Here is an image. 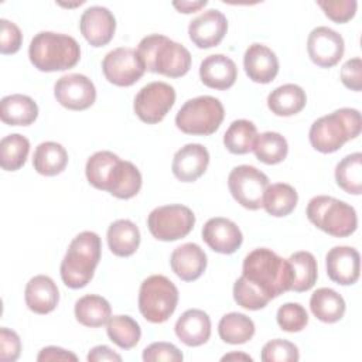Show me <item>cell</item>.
Listing matches in <instances>:
<instances>
[{
    "label": "cell",
    "instance_id": "f907efd6",
    "mask_svg": "<svg viewBox=\"0 0 362 362\" xmlns=\"http://www.w3.org/2000/svg\"><path fill=\"white\" fill-rule=\"evenodd\" d=\"M86 359L89 362H105V361L120 362L122 356L119 354H116L115 351H112L107 345H98L89 351Z\"/></svg>",
    "mask_w": 362,
    "mask_h": 362
},
{
    "label": "cell",
    "instance_id": "681fc988",
    "mask_svg": "<svg viewBox=\"0 0 362 362\" xmlns=\"http://www.w3.org/2000/svg\"><path fill=\"white\" fill-rule=\"evenodd\" d=\"M37 361H78V356L59 346H45L37 355Z\"/></svg>",
    "mask_w": 362,
    "mask_h": 362
},
{
    "label": "cell",
    "instance_id": "ab89813d",
    "mask_svg": "<svg viewBox=\"0 0 362 362\" xmlns=\"http://www.w3.org/2000/svg\"><path fill=\"white\" fill-rule=\"evenodd\" d=\"M120 160V157L112 151L102 150L93 153L85 165V174L88 182L96 189L105 191L107 177L113 168V165Z\"/></svg>",
    "mask_w": 362,
    "mask_h": 362
},
{
    "label": "cell",
    "instance_id": "f35d334b",
    "mask_svg": "<svg viewBox=\"0 0 362 362\" xmlns=\"http://www.w3.org/2000/svg\"><path fill=\"white\" fill-rule=\"evenodd\" d=\"M30 141L18 133L8 134L0 141V165L4 171L20 170L28 157Z\"/></svg>",
    "mask_w": 362,
    "mask_h": 362
},
{
    "label": "cell",
    "instance_id": "8d00e7d4",
    "mask_svg": "<svg viewBox=\"0 0 362 362\" xmlns=\"http://www.w3.org/2000/svg\"><path fill=\"white\" fill-rule=\"evenodd\" d=\"M256 158L264 164L273 165L281 163L288 153V144L284 136L277 132H264L256 136L252 150Z\"/></svg>",
    "mask_w": 362,
    "mask_h": 362
},
{
    "label": "cell",
    "instance_id": "cb8c5ba5",
    "mask_svg": "<svg viewBox=\"0 0 362 362\" xmlns=\"http://www.w3.org/2000/svg\"><path fill=\"white\" fill-rule=\"evenodd\" d=\"M174 331L187 346H201L211 337V318L202 310L189 308L178 317Z\"/></svg>",
    "mask_w": 362,
    "mask_h": 362
},
{
    "label": "cell",
    "instance_id": "ffe728a7",
    "mask_svg": "<svg viewBox=\"0 0 362 362\" xmlns=\"http://www.w3.org/2000/svg\"><path fill=\"white\" fill-rule=\"evenodd\" d=\"M243 68L253 82L270 83L279 74V59L269 47L255 42L245 51Z\"/></svg>",
    "mask_w": 362,
    "mask_h": 362
},
{
    "label": "cell",
    "instance_id": "816d5d0a",
    "mask_svg": "<svg viewBox=\"0 0 362 362\" xmlns=\"http://www.w3.org/2000/svg\"><path fill=\"white\" fill-rule=\"evenodd\" d=\"M208 4L206 0H199V1H173V6L184 14H189V13H195L199 8L205 7Z\"/></svg>",
    "mask_w": 362,
    "mask_h": 362
},
{
    "label": "cell",
    "instance_id": "7bdbcfd3",
    "mask_svg": "<svg viewBox=\"0 0 362 362\" xmlns=\"http://www.w3.org/2000/svg\"><path fill=\"white\" fill-rule=\"evenodd\" d=\"M260 358L263 362H297L300 354L297 345L293 342L276 338L263 345Z\"/></svg>",
    "mask_w": 362,
    "mask_h": 362
},
{
    "label": "cell",
    "instance_id": "ba28073f",
    "mask_svg": "<svg viewBox=\"0 0 362 362\" xmlns=\"http://www.w3.org/2000/svg\"><path fill=\"white\" fill-rule=\"evenodd\" d=\"M178 304V288L163 274H153L143 280L139 290L140 314L153 324L165 322Z\"/></svg>",
    "mask_w": 362,
    "mask_h": 362
},
{
    "label": "cell",
    "instance_id": "4316f807",
    "mask_svg": "<svg viewBox=\"0 0 362 362\" xmlns=\"http://www.w3.org/2000/svg\"><path fill=\"white\" fill-rule=\"evenodd\" d=\"M307 103L304 89L296 83H284L273 89L267 96V107L276 116L288 117L300 113Z\"/></svg>",
    "mask_w": 362,
    "mask_h": 362
},
{
    "label": "cell",
    "instance_id": "8992f818",
    "mask_svg": "<svg viewBox=\"0 0 362 362\" xmlns=\"http://www.w3.org/2000/svg\"><path fill=\"white\" fill-rule=\"evenodd\" d=\"M305 214L313 225L335 238H346L358 228L355 208L329 195L313 197L308 201Z\"/></svg>",
    "mask_w": 362,
    "mask_h": 362
},
{
    "label": "cell",
    "instance_id": "52a82bcc",
    "mask_svg": "<svg viewBox=\"0 0 362 362\" xmlns=\"http://www.w3.org/2000/svg\"><path fill=\"white\" fill-rule=\"evenodd\" d=\"M225 109L219 99L202 95L187 100L175 115V126L185 134L209 136L222 124Z\"/></svg>",
    "mask_w": 362,
    "mask_h": 362
},
{
    "label": "cell",
    "instance_id": "74e56055",
    "mask_svg": "<svg viewBox=\"0 0 362 362\" xmlns=\"http://www.w3.org/2000/svg\"><path fill=\"white\" fill-rule=\"evenodd\" d=\"M335 181L339 188L352 195L362 192V154L345 156L335 167Z\"/></svg>",
    "mask_w": 362,
    "mask_h": 362
},
{
    "label": "cell",
    "instance_id": "d6986e66",
    "mask_svg": "<svg viewBox=\"0 0 362 362\" xmlns=\"http://www.w3.org/2000/svg\"><path fill=\"white\" fill-rule=\"evenodd\" d=\"M209 164V153L206 147L198 143H188L175 151L171 170L177 180L182 182H194L204 175Z\"/></svg>",
    "mask_w": 362,
    "mask_h": 362
},
{
    "label": "cell",
    "instance_id": "603a6c76",
    "mask_svg": "<svg viewBox=\"0 0 362 362\" xmlns=\"http://www.w3.org/2000/svg\"><path fill=\"white\" fill-rule=\"evenodd\" d=\"M27 307L35 314L52 313L59 301V290L54 280L45 274L34 276L28 280L24 290Z\"/></svg>",
    "mask_w": 362,
    "mask_h": 362
},
{
    "label": "cell",
    "instance_id": "7402d4cb",
    "mask_svg": "<svg viewBox=\"0 0 362 362\" xmlns=\"http://www.w3.org/2000/svg\"><path fill=\"white\" fill-rule=\"evenodd\" d=\"M199 78L205 86L225 90L233 86L238 78V68L229 57L223 54H212L202 59L199 65Z\"/></svg>",
    "mask_w": 362,
    "mask_h": 362
},
{
    "label": "cell",
    "instance_id": "83f0119b",
    "mask_svg": "<svg viewBox=\"0 0 362 362\" xmlns=\"http://www.w3.org/2000/svg\"><path fill=\"white\" fill-rule=\"evenodd\" d=\"M107 245L110 252L119 257H129L136 253L140 245V230L130 219H117L107 228Z\"/></svg>",
    "mask_w": 362,
    "mask_h": 362
},
{
    "label": "cell",
    "instance_id": "3957f363",
    "mask_svg": "<svg viewBox=\"0 0 362 362\" xmlns=\"http://www.w3.org/2000/svg\"><path fill=\"white\" fill-rule=\"evenodd\" d=\"M28 57L34 68L41 72L66 71L79 62L81 47L68 34L41 31L33 37Z\"/></svg>",
    "mask_w": 362,
    "mask_h": 362
},
{
    "label": "cell",
    "instance_id": "d6a6232c",
    "mask_svg": "<svg viewBox=\"0 0 362 362\" xmlns=\"http://www.w3.org/2000/svg\"><path fill=\"white\" fill-rule=\"evenodd\" d=\"M298 201L294 187L286 182H276L267 187L263 198V208L272 216L281 218L290 215Z\"/></svg>",
    "mask_w": 362,
    "mask_h": 362
},
{
    "label": "cell",
    "instance_id": "ee69618b",
    "mask_svg": "<svg viewBox=\"0 0 362 362\" xmlns=\"http://www.w3.org/2000/svg\"><path fill=\"white\" fill-rule=\"evenodd\" d=\"M317 4L334 23L342 24L354 18L358 3L355 0H318Z\"/></svg>",
    "mask_w": 362,
    "mask_h": 362
},
{
    "label": "cell",
    "instance_id": "4dcf8cb0",
    "mask_svg": "<svg viewBox=\"0 0 362 362\" xmlns=\"http://www.w3.org/2000/svg\"><path fill=\"white\" fill-rule=\"evenodd\" d=\"M75 318L79 324L98 328L105 325L112 317V308L106 298L96 294H86L75 303Z\"/></svg>",
    "mask_w": 362,
    "mask_h": 362
},
{
    "label": "cell",
    "instance_id": "7c38bea8",
    "mask_svg": "<svg viewBox=\"0 0 362 362\" xmlns=\"http://www.w3.org/2000/svg\"><path fill=\"white\" fill-rule=\"evenodd\" d=\"M105 78L116 86H132L146 72V68L136 49L119 47L109 51L102 61Z\"/></svg>",
    "mask_w": 362,
    "mask_h": 362
},
{
    "label": "cell",
    "instance_id": "d590c367",
    "mask_svg": "<svg viewBox=\"0 0 362 362\" xmlns=\"http://www.w3.org/2000/svg\"><path fill=\"white\" fill-rule=\"evenodd\" d=\"M109 339L122 349L134 348L141 337L139 322L130 315H113L106 322Z\"/></svg>",
    "mask_w": 362,
    "mask_h": 362
},
{
    "label": "cell",
    "instance_id": "5bb4252c",
    "mask_svg": "<svg viewBox=\"0 0 362 362\" xmlns=\"http://www.w3.org/2000/svg\"><path fill=\"white\" fill-rule=\"evenodd\" d=\"M345 51V42L341 34L335 30L320 25L311 30L307 38V52L310 59L321 66L331 68L335 66Z\"/></svg>",
    "mask_w": 362,
    "mask_h": 362
},
{
    "label": "cell",
    "instance_id": "30bf717a",
    "mask_svg": "<svg viewBox=\"0 0 362 362\" xmlns=\"http://www.w3.org/2000/svg\"><path fill=\"white\" fill-rule=\"evenodd\" d=\"M269 185L267 175L247 164L232 168L228 177V187L233 199L243 208L252 211L263 206L264 192Z\"/></svg>",
    "mask_w": 362,
    "mask_h": 362
},
{
    "label": "cell",
    "instance_id": "b9f144b4",
    "mask_svg": "<svg viewBox=\"0 0 362 362\" xmlns=\"http://www.w3.org/2000/svg\"><path fill=\"white\" fill-rule=\"evenodd\" d=\"M276 320L279 327L286 332H300L308 324V314L298 303H286L279 307Z\"/></svg>",
    "mask_w": 362,
    "mask_h": 362
},
{
    "label": "cell",
    "instance_id": "bcb514c9",
    "mask_svg": "<svg viewBox=\"0 0 362 362\" xmlns=\"http://www.w3.org/2000/svg\"><path fill=\"white\" fill-rule=\"evenodd\" d=\"M184 359L182 352L171 342H153L143 351L144 362H181Z\"/></svg>",
    "mask_w": 362,
    "mask_h": 362
},
{
    "label": "cell",
    "instance_id": "9a60e30c",
    "mask_svg": "<svg viewBox=\"0 0 362 362\" xmlns=\"http://www.w3.org/2000/svg\"><path fill=\"white\" fill-rule=\"evenodd\" d=\"M228 31V20L222 11L209 8L189 21L188 35L201 49L216 47Z\"/></svg>",
    "mask_w": 362,
    "mask_h": 362
},
{
    "label": "cell",
    "instance_id": "7dc6e473",
    "mask_svg": "<svg viewBox=\"0 0 362 362\" xmlns=\"http://www.w3.org/2000/svg\"><path fill=\"white\" fill-rule=\"evenodd\" d=\"M21 354V339L18 334L6 327L0 328V359L14 362Z\"/></svg>",
    "mask_w": 362,
    "mask_h": 362
},
{
    "label": "cell",
    "instance_id": "2e32d148",
    "mask_svg": "<svg viewBox=\"0 0 362 362\" xmlns=\"http://www.w3.org/2000/svg\"><path fill=\"white\" fill-rule=\"evenodd\" d=\"M79 30L92 47H103L109 44L115 35L116 18L106 7L90 6L81 16Z\"/></svg>",
    "mask_w": 362,
    "mask_h": 362
},
{
    "label": "cell",
    "instance_id": "f546056e",
    "mask_svg": "<svg viewBox=\"0 0 362 362\" xmlns=\"http://www.w3.org/2000/svg\"><path fill=\"white\" fill-rule=\"evenodd\" d=\"M68 164L65 147L57 141H42L35 147L33 156L34 170L45 177L61 174Z\"/></svg>",
    "mask_w": 362,
    "mask_h": 362
},
{
    "label": "cell",
    "instance_id": "44dd1931",
    "mask_svg": "<svg viewBox=\"0 0 362 362\" xmlns=\"http://www.w3.org/2000/svg\"><path fill=\"white\" fill-rule=\"evenodd\" d=\"M206 253L199 245L192 242L175 247L170 257L173 272L184 281L199 279L206 269Z\"/></svg>",
    "mask_w": 362,
    "mask_h": 362
},
{
    "label": "cell",
    "instance_id": "60d3db41",
    "mask_svg": "<svg viewBox=\"0 0 362 362\" xmlns=\"http://www.w3.org/2000/svg\"><path fill=\"white\" fill-rule=\"evenodd\" d=\"M233 300L238 305L252 311L264 308L270 301V298L259 287L243 276H240L233 284Z\"/></svg>",
    "mask_w": 362,
    "mask_h": 362
},
{
    "label": "cell",
    "instance_id": "4fadbf2b",
    "mask_svg": "<svg viewBox=\"0 0 362 362\" xmlns=\"http://www.w3.org/2000/svg\"><path fill=\"white\" fill-rule=\"evenodd\" d=\"M57 102L69 110H85L96 100L93 82L82 74H68L61 76L54 85Z\"/></svg>",
    "mask_w": 362,
    "mask_h": 362
},
{
    "label": "cell",
    "instance_id": "1f68e13d",
    "mask_svg": "<svg viewBox=\"0 0 362 362\" xmlns=\"http://www.w3.org/2000/svg\"><path fill=\"white\" fill-rule=\"evenodd\" d=\"M291 267V288L290 291L303 293L313 288L318 277V266L313 253L300 250L293 253L288 259Z\"/></svg>",
    "mask_w": 362,
    "mask_h": 362
},
{
    "label": "cell",
    "instance_id": "8fae6325",
    "mask_svg": "<svg viewBox=\"0 0 362 362\" xmlns=\"http://www.w3.org/2000/svg\"><path fill=\"white\" fill-rule=\"evenodd\" d=\"M175 103V89L165 82L154 81L144 85L136 95L133 109L136 116L147 123H160Z\"/></svg>",
    "mask_w": 362,
    "mask_h": 362
},
{
    "label": "cell",
    "instance_id": "5b68a950",
    "mask_svg": "<svg viewBox=\"0 0 362 362\" xmlns=\"http://www.w3.org/2000/svg\"><path fill=\"white\" fill-rule=\"evenodd\" d=\"M361 133V113L352 107H341L318 117L310 127L311 146L324 154L338 151L348 140Z\"/></svg>",
    "mask_w": 362,
    "mask_h": 362
},
{
    "label": "cell",
    "instance_id": "d4e9b609",
    "mask_svg": "<svg viewBox=\"0 0 362 362\" xmlns=\"http://www.w3.org/2000/svg\"><path fill=\"white\" fill-rule=\"evenodd\" d=\"M141 182L139 168L130 161L119 160L107 177L105 191L119 199H130L139 194Z\"/></svg>",
    "mask_w": 362,
    "mask_h": 362
},
{
    "label": "cell",
    "instance_id": "c3c4849f",
    "mask_svg": "<svg viewBox=\"0 0 362 362\" xmlns=\"http://www.w3.org/2000/svg\"><path fill=\"white\" fill-rule=\"evenodd\" d=\"M341 81L345 88L359 92L362 89V61L359 57L348 59L341 68Z\"/></svg>",
    "mask_w": 362,
    "mask_h": 362
},
{
    "label": "cell",
    "instance_id": "6da1fadb",
    "mask_svg": "<svg viewBox=\"0 0 362 362\" xmlns=\"http://www.w3.org/2000/svg\"><path fill=\"white\" fill-rule=\"evenodd\" d=\"M242 276L259 287L270 300L291 288L293 277L288 260L267 247H257L246 255Z\"/></svg>",
    "mask_w": 362,
    "mask_h": 362
},
{
    "label": "cell",
    "instance_id": "ac0fdd59",
    "mask_svg": "<svg viewBox=\"0 0 362 362\" xmlns=\"http://www.w3.org/2000/svg\"><path fill=\"white\" fill-rule=\"evenodd\" d=\"M328 277L341 286H352L361 273V256L355 247L335 246L325 256Z\"/></svg>",
    "mask_w": 362,
    "mask_h": 362
},
{
    "label": "cell",
    "instance_id": "e575fe53",
    "mask_svg": "<svg viewBox=\"0 0 362 362\" xmlns=\"http://www.w3.org/2000/svg\"><path fill=\"white\" fill-rule=\"evenodd\" d=\"M257 136L256 124L246 119L233 120L223 134V144L232 154H247L253 150Z\"/></svg>",
    "mask_w": 362,
    "mask_h": 362
},
{
    "label": "cell",
    "instance_id": "f5cc1de1",
    "mask_svg": "<svg viewBox=\"0 0 362 362\" xmlns=\"http://www.w3.org/2000/svg\"><path fill=\"white\" fill-rule=\"evenodd\" d=\"M253 361L252 356H249L247 354H242V352H230V354H226L221 358V361Z\"/></svg>",
    "mask_w": 362,
    "mask_h": 362
},
{
    "label": "cell",
    "instance_id": "f6af8a7d",
    "mask_svg": "<svg viewBox=\"0 0 362 362\" xmlns=\"http://www.w3.org/2000/svg\"><path fill=\"white\" fill-rule=\"evenodd\" d=\"M23 44V34L17 24L6 18L0 20V52L3 55L16 54Z\"/></svg>",
    "mask_w": 362,
    "mask_h": 362
},
{
    "label": "cell",
    "instance_id": "7a4b0ae2",
    "mask_svg": "<svg viewBox=\"0 0 362 362\" xmlns=\"http://www.w3.org/2000/svg\"><path fill=\"white\" fill-rule=\"evenodd\" d=\"M100 256L102 243L99 235L92 230L78 233L61 262L59 274L62 283L74 290L85 287L92 280Z\"/></svg>",
    "mask_w": 362,
    "mask_h": 362
},
{
    "label": "cell",
    "instance_id": "e0dca14e",
    "mask_svg": "<svg viewBox=\"0 0 362 362\" xmlns=\"http://www.w3.org/2000/svg\"><path fill=\"white\" fill-rule=\"evenodd\" d=\"M202 239L214 252L232 255L240 247L243 235L233 221L215 216L205 222L202 228Z\"/></svg>",
    "mask_w": 362,
    "mask_h": 362
},
{
    "label": "cell",
    "instance_id": "836d02e7",
    "mask_svg": "<svg viewBox=\"0 0 362 362\" xmlns=\"http://www.w3.org/2000/svg\"><path fill=\"white\" fill-rule=\"evenodd\" d=\"M218 334L226 344H246L255 335V322L242 313H228L218 324Z\"/></svg>",
    "mask_w": 362,
    "mask_h": 362
},
{
    "label": "cell",
    "instance_id": "277c9868",
    "mask_svg": "<svg viewBox=\"0 0 362 362\" xmlns=\"http://www.w3.org/2000/svg\"><path fill=\"white\" fill-rule=\"evenodd\" d=\"M137 54L146 71L168 78H181L191 68L189 51L161 34L144 37L137 47Z\"/></svg>",
    "mask_w": 362,
    "mask_h": 362
},
{
    "label": "cell",
    "instance_id": "9c48e42d",
    "mask_svg": "<svg viewBox=\"0 0 362 362\" xmlns=\"http://www.w3.org/2000/svg\"><path fill=\"white\" fill-rule=\"evenodd\" d=\"M195 225L194 212L181 204L154 208L147 216V228L153 238L174 242L185 238Z\"/></svg>",
    "mask_w": 362,
    "mask_h": 362
},
{
    "label": "cell",
    "instance_id": "484cf974",
    "mask_svg": "<svg viewBox=\"0 0 362 362\" xmlns=\"http://www.w3.org/2000/svg\"><path fill=\"white\" fill-rule=\"evenodd\" d=\"M0 117L8 126H30L38 117V106L27 95H7L0 102Z\"/></svg>",
    "mask_w": 362,
    "mask_h": 362
},
{
    "label": "cell",
    "instance_id": "f1b7e54d",
    "mask_svg": "<svg viewBox=\"0 0 362 362\" xmlns=\"http://www.w3.org/2000/svg\"><path fill=\"white\" fill-rule=\"evenodd\" d=\"M345 300L329 287L317 288L310 297V310L314 317L322 322L334 324L345 314Z\"/></svg>",
    "mask_w": 362,
    "mask_h": 362
}]
</instances>
